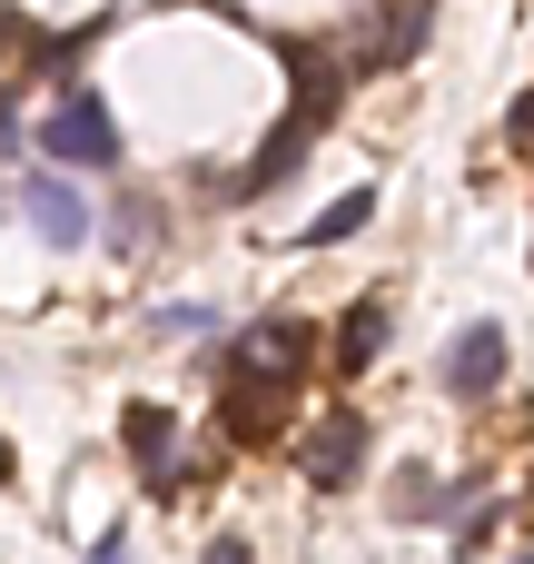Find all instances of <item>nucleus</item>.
<instances>
[{"instance_id": "1", "label": "nucleus", "mask_w": 534, "mask_h": 564, "mask_svg": "<svg viewBox=\"0 0 534 564\" xmlns=\"http://www.w3.org/2000/svg\"><path fill=\"white\" fill-rule=\"evenodd\" d=\"M40 149L59 159V169H119V119H109V99L99 89H59V109L40 119Z\"/></svg>"}, {"instance_id": "2", "label": "nucleus", "mask_w": 534, "mask_h": 564, "mask_svg": "<svg viewBox=\"0 0 534 564\" xmlns=\"http://www.w3.org/2000/svg\"><path fill=\"white\" fill-rule=\"evenodd\" d=\"M10 198H20V218H30L50 248H79V238H89V198H79L69 178H50V169H20V188H10Z\"/></svg>"}, {"instance_id": "3", "label": "nucleus", "mask_w": 534, "mask_h": 564, "mask_svg": "<svg viewBox=\"0 0 534 564\" xmlns=\"http://www.w3.org/2000/svg\"><path fill=\"white\" fill-rule=\"evenodd\" d=\"M505 387V327L495 317H476V327H456V347H446V397H495Z\"/></svg>"}, {"instance_id": "4", "label": "nucleus", "mask_w": 534, "mask_h": 564, "mask_svg": "<svg viewBox=\"0 0 534 564\" xmlns=\"http://www.w3.org/2000/svg\"><path fill=\"white\" fill-rule=\"evenodd\" d=\"M357 466H367V416L357 406H327V426H317V446H307V486H357Z\"/></svg>"}, {"instance_id": "5", "label": "nucleus", "mask_w": 534, "mask_h": 564, "mask_svg": "<svg viewBox=\"0 0 534 564\" xmlns=\"http://www.w3.org/2000/svg\"><path fill=\"white\" fill-rule=\"evenodd\" d=\"M119 446L139 456V486H149V496H168V486H178V476H168V406H149V397H139V406L119 416Z\"/></svg>"}, {"instance_id": "6", "label": "nucleus", "mask_w": 534, "mask_h": 564, "mask_svg": "<svg viewBox=\"0 0 534 564\" xmlns=\"http://www.w3.org/2000/svg\"><path fill=\"white\" fill-rule=\"evenodd\" d=\"M386 337H396V317H386L377 297H357V307H347V327H337V367H347V377H367V367L386 357Z\"/></svg>"}, {"instance_id": "7", "label": "nucleus", "mask_w": 534, "mask_h": 564, "mask_svg": "<svg viewBox=\"0 0 534 564\" xmlns=\"http://www.w3.org/2000/svg\"><path fill=\"white\" fill-rule=\"evenodd\" d=\"M367 218H377V188H347L337 208H317V228H307V248H337V238H357Z\"/></svg>"}, {"instance_id": "8", "label": "nucleus", "mask_w": 534, "mask_h": 564, "mask_svg": "<svg viewBox=\"0 0 534 564\" xmlns=\"http://www.w3.org/2000/svg\"><path fill=\"white\" fill-rule=\"evenodd\" d=\"M456 506H466V486H436V476L396 486V516H456Z\"/></svg>"}, {"instance_id": "9", "label": "nucleus", "mask_w": 534, "mask_h": 564, "mask_svg": "<svg viewBox=\"0 0 534 564\" xmlns=\"http://www.w3.org/2000/svg\"><path fill=\"white\" fill-rule=\"evenodd\" d=\"M208 317H218V307H159V327H168V337H208Z\"/></svg>"}, {"instance_id": "10", "label": "nucleus", "mask_w": 534, "mask_h": 564, "mask_svg": "<svg viewBox=\"0 0 534 564\" xmlns=\"http://www.w3.org/2000/svg\"><path fill=\"white\" fill-rule=\"evenodd\" d=\"M505 139H515V149H534V89L515 99V109H505Z\"/></svg>"}, {"instance_id": "11", "label": "nucleus", "mask_w": 534, "mask_h": 564, "mask_svg": "<svg viewBox=\"0 0 534 564\" xmlns=\"http://www.w3.org/2000/svg\"><path fill=\"white\" fill-rule=\"evenodd\" d=\"M208 564H248V545H238V535H218V545H208Z\"/></svg>"}, {"instance_id": "12", "label": "nucleus", "mask_w": 534, "mask_h": 564, "mask_svg": "<svg viewBox=\"0 0 534 564\" xmlns=\"http://www.w3.org/2000/svg\"><path fill=\"white\" fill-rule=\"evenodd\" d=\"M89 564H129V535H109V545H99V555H89Z\"/></svg>"}, {"instance_id": "13", "label": "nucleus", "mask_w": 534, "mask_h": 564, "mask_svg": "<svg viewBox=\"0 0 534 564\" xmlns=\"http://www.w3.org/2000/svg\"><path fill=\"white\" fill-rule=\"evenodd\" d=\"M0 476H10V436H0Z\"/></svg>"}, {"instance_id": "14", "label": "nucleus", "mask_w": 534, "mask_h": 564, "mask_svg": "<svg viewBox=\"0 0 534 564\" xmlns=\"http://www.w3.org/2000/svg\"><path fill=\"white\" fill-rule=\"evenodd\" d=\"M525 564H534V555H525Z\"/></svg>"}]
</instances>
